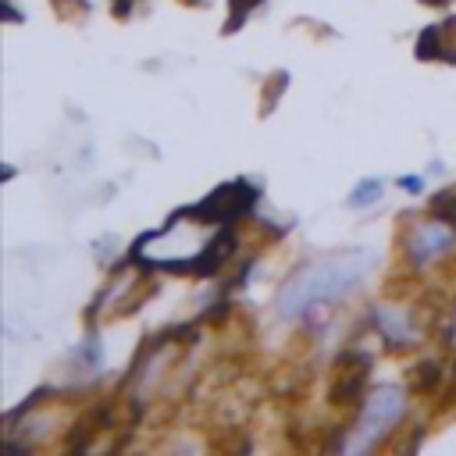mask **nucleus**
Returning a JSON list of instances; mask_svg holds the SVG:
<instances>
[{"label":"nucleus","mask_w":456,"mask_h":456,"mask_svg":"<svg viewBox=\"0 0 456 456\" xmlns=\"http://www.w3.org/2000/svg\"><path fill=\"white\" fill-rule=\"evenodd\" d=\"M228 224L207 217L200 207H185L167 217L164 228L146 232L132 246V260L146 267H171V271H196L210 274L232 249Z\"/></svg>","instance_id":"nucleus-1"},{"label":"nucleus","mask_w":456,"mask_h":456,"mask_svg":"<svg viewBox=\"0 0 456 456\" xmlns=\"http://www.w3.org/2000/svg\"><path fill=\"white\" fill-rule=\"evenodd\" d=\"M406 413V392L399 385H378L367 392V403L353 424V431L342 438V452H367L374 449Z\"/></svg>","instance_id":"nucleus-3"},{"label":"nucleus","mask_w":456,"mask_h":456,"mask_svg":"<svg viewBox=\"0 0 456 456\" xmlns=\"http://www.w3.org/2000/svg\"><path fill=\"white\" fill-rule=\"evenodd\" d=\"M370 321H374V328H378L392 346H410V342H417L410 310H403V306H374Z\"/></svg>","instance_id":"nucleus-6"},{"label":"nucleus","mask_w":456,"mask_h":456,"mask_svg":"<svg viewBox=\"0 0 456 456\" xmlns=\"http://www.w3.org/2000/svg\"><path fill=\"white\" fill-rule=\"evenodd\" d=\"M253 203H256V192H253L246 182H228V185H217V189L200 203V210H203L207 217L221 221V224H235L239 217H246V214L253 210Z\"/></svg>","instance_id":"nucleus-5"},{"label":"nucleus","mask_w":456,"mask_h":456,"mask_svg":"<svg viewBox=\"0 0 456 456\" xmlns=\"http://www.w3.org/2000/svg\"><path fill=\"white\" fill-rule=\"evenodd\" d=\"M428 4H445V0H428Z\"/></svg>","instance_id":"nucleus-12"},{"label":"nucleus","mask_w":456,"mask_h":456,"mask_svg":"<svg viewBox=\"0 0 456 456\" xmlns=\"http://www.w3.org/2000/svg\"><path fill=\"white\" fill-rule=\"evenodd\" d=\"M381 192H385V182L381 178H360L353 185V192L346 196V207H353V210L374 207V203H381Z\"/></svg>","instance_id":"nucleus-7"},{"label":"nucleus","mask_w":456,"mask_h":456,"mask_svg":"<svg viewBox=\"0 0 456 456\" xmlns=\"http://www.w3.org/2000/svg\"><path fill=\"white\" fill-rule=\"evenodd\" d=\"M374 271V253L370 249H346L324 260H314L306 267H299L274 296V314L278 321H296L303 314H310L314 306L335 303L353 296L363 278Z\"/></svg>","instance_id":"nucleus-2"},{"label":"nucleus","mask_w":456,"mask_h":456,"mask_svg":"<svg viewBox=\"0 0 456 456\" xmlns=\"http://www.w3.org/2000/svg\"><path fill=\"white\" fill-rule=\"evenodd\" d=\"M442 25H431V28H424L420 32V39H417V57H424V61H435V57H449L445 53V46H442Z\"/></svg>","instance_id":"nucleus-9"},{"label":"nucleus","mask_w":456,"mask_h":456,"mask_svg":"<svg viewBox=\"0 0 456 456\" xmlns=\"http://www.w3.org/2000/svg\"><path fill=\"white\" fill-rule=\"evenodd\" d=\"M452 249H456V228H452L449 217L445 221L442 217H424L406 232V256L420 267L442 260Z\"/></svg>","instance_id":"nucleus-4"},{"label":"nucleus","mask_w":456,"mask_h":456,"mask_svg":"<svg viewBox=\"0 0 456 456\" xmlns=\"http://www.w3.org/2000/svg\"><path fill=\"white\" fill-rule=\"evenodd\" d=\"M228 4H232V25H228V28H239V21H242L260 0H228Z\"/></svg>","instance_id":"nucleus-10"},{"label":"nucleus","mask_w":456,"mask_h":456,"mask_svg":"<svg viewBox=\"0 0 456 456\" xmlns=\"http://www.w3.org/2000/svg\"><path fill=\"white\" fill-rule=\"evenodd\" d=\"M399 185H403L406 192H420V189H424V182H420V178H410V175H406V178H399Z\"/></svg>","instance_id":"nucleus-11"},{"label":"nucleus","mask_w":456,"mask_h":456,"mask_svg":"<svg viewBox=\"0 0 456 456\" xmlns=\"http://www.w3.org/2000/svg\"><path fill=\"white\" fill-rule=\"evenodd\" d=\"M75 367L96 374L103 367V349H100V338L96 335H86L78 346H75Z\"/></svg>","instance_id":"nucleus-8"}]
</instances>
